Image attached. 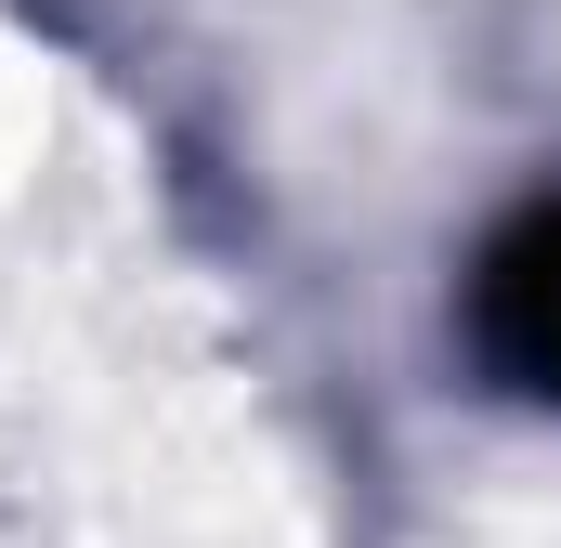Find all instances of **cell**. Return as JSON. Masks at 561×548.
Wrapping results in <instances>:
<instances>
[{"mask_svg": "<svg viewBox=\"0 0 561 548\" xmlns=\"http://www.w3.org/2000/svg\"><path fill=\"white\" fill-rule=\"evenodd\" d=\"M470 353H483L496 392L561 406V196L510 209L496 249L470 262Z\"/></svg>", "mask_w": 561, "mask_h": 548, "instance_id": "6da1fadb", "label": "cell"}]
</instances>
